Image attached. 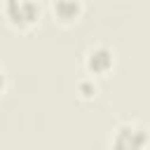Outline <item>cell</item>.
<instances>
[{"label": "cell", "mask_w": 150, "mask_h": 150, "mask_svg": "<svg viewBox=\"0 0 150 150\" xmlns=\"http://www.w3.org/2000/svg\"><path fill=\"white\" fill-rule=\"evenodd\" d=\"M5 12L16 26H30L40 16V7L33 0H5Z\"/></svg>", "instance_id": "1"}, {"label": "cell", "mask_w": 150, "mask_h": 150, "mask_svg": "<svg viewBox=\"0 0 150 150\" xmlns=\"http://www.w3.org/2000/svg\"><path fill=\"white\" fill-rule=\"evenodd\" d=\"M145 134L143 131H138V129H134V127H120L117 129V134H115V138H112V145L115 148H143L145 145Z\"/></svg>", "instance_id": "2"}, {"label": "cell", "mask_w": 150, "mask_h": 150, "mask_svg": "<svg viewBox=\"0 0 150 150\" xmlns=\"http://www.w3.org/2000/svg\"><path fill=\"white\" fill-rule=\"evenodd\" d=\"M87 68L96 75H103L112 68V52L105 49V47H96L89 52V59H87Z\"/></svg>", "instance_id": "3"}, {"label": "cell", "mask_w": 150, "mask_h": 150, "mask_svg": "<svg viewBox=\"0 0 150 150\" xmlns=\"http://www.w3.org/2000/svg\"><path fill=\"white\" fill-rule=\"evenodd\" d=\"M54 14L61 21H75L80 16V2L77 0H54Z\"/></svg>", "instance_id": "4"}, {"label": "cell", "mask_w": 150, "mask_h": 150, "mask_svg": "<svg viewBox=\"0 0 150 150\" xmlns=\"http://www.w3.org/2000/svg\"><path fill=\"white\" fill-rule=\"evenodd\" d=\"M80 91H82V96H87V98L96 94V89H94V84H89V82H82V84H80Z\"/></svg>", "instance_id": "5"}, {"label": "cell", "mask_w": 150, "mask_h": 150, "mask_svg": "<svg viewBox=\"0 0 150 150\" xmlns=\"http://www.w3.org/2000/svg\"><path fill=\"white\" fill-rule=\"evenodd\" d=\"M2 84H5V75H2V70H0V89H2Z\"/></svg>", "instance_id": "6"}]
</instances>
